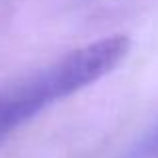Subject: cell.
I'll list each match as a JSON object with an SVG mask.
<instances>
[{
    "instance_id": "obj_1",
    "label": "cell",
    "mask_w": 158,
    "mask_h": 158,
    "mask_svg": "<svg viewBox=\"0 0 158 158\" xmlns=\"http://www.w3.org/2000/svg\"><path fill=\"white\" fill-rule=\"evenodd\" d=\"M130 42L112 36L70 52L44 72L0 94V136L30 120L44 106L78 92L116 68L126 56Z\"/></svg>"
}]
</instances>
